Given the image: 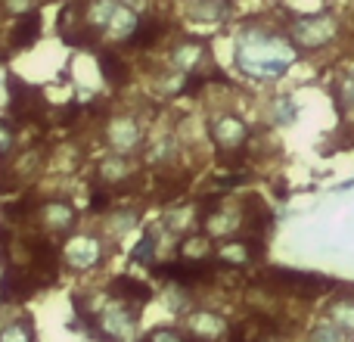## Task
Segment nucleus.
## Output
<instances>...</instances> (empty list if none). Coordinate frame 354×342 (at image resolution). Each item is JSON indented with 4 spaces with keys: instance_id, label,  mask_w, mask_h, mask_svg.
<instances>
[{
    "instance_id": "obj_3",
    "label": "nucleus",
    "mask_w": 354,
    "mask_h": 342,
    "mask_svg": "<svg viewBox=\"0 0 354 342\" xmlns=\"http://www.w3.org/2000/svg\"><path fill=\"white\" fill-rule=\"evenodd\" d=\"M137 330V305L124 299H112L109 305H103L100 314V336L112 339V342H131Z\"/></svg>"
},
{
    "instance_id": "obj_18",
    "label": "nucleus",
    "mask_w": 354,
    "mask_h": 342,
    "mask_svg": "<svg viewBox=\"0 0 354 342\" xmlns=\"http://www.w3.org/2000/svg\"><path fill=\"white\" fill-rule=\"evenodd\" d=\"M37 28H41V19H37V12H22V22L16 25V47H28L31 41L37 37Z\"/></svg>"
},
{
    "instance_id": "obj_28",
    "label": "nucleus",
    "mask_w": 354,
    "mask_h": 342,
    "mask_svg": "<svg viewBox=\"0 0 354 342\" xmlns=\"http://www.w3.org/2000/svg\"><path fill=\"white\" fill-rule=\"evenodd\" d=\"M345 106H351V112H354V72L345 78V87H342V109Z\"/></svg>"
},
{
    "instance_id": "obj_12",
    "label": "nucleus",
    "mask_w": 354,
    "mask_h": 342,
    "mask_svg": "<svg viewBox=\"0 0 354 342\" xmlns=\"http://www.w3.org/2000/svg\"><path fill=\"white\" fill-rule=\"evenodd\" d=\"M252 258H255V246L245 243V240H236V243H224L218 249V262L221 264H233V268H239V264H249Z\"/></svg>"
},
{
    "instance_id": "obj_2",
    "label": "nucleus",
    "mask_w": 354,
    "mask_h": 342,
    "mask_svg": "<svg viewBox=\"0 0 354 342\" xmlns=\"http://www.w3.org/2000/svg\"><path fill=\"white\" fill-rule=\"evenodd\" d=\"M339 25L330 12H317V16H301L292 22L289 28V41L295 44L299 50H320L336 37Z\"/></svg>"
},
{
    "instance_id": "obj_13",
    "label": "nucleus",
    "mask_w": 354,
    "mask_h": 342,
    "mask_svg": "<svg viewBox=\"0 0 354 342\" xmlns=\"http://www.w3.org/2000/svg\"><path fill=\"white\" fill-rule=\"evenodd\" d=\"M202 56H205V47H202L199 41H187V44H180V47H174L171 62L177 69H183V72H193L202 62Z\"/></svg>"
},
{
    "instance_id": "obj_25",
    "label": "nucleus",
    "mask_w": 354,
    "mask_h": 342,
    "mask_svg": "<svg viewBox=\"0 0 354 342\" xmlns=\"http://www.w3.org/2000/svg\"><path fill=\"white\" fill-rule=\"evenodd\" d=\"M100 66H103V72H106V78L109 81H122L124 78V66L112 60V53H100Z\"/></svg>"
},
{
    "instance_id": "obj_15",
    "label": "nucleus",
    "mask_w": 354,
    "mask_h": 342,
    "mask_svg": "<svg viewBox=\"0 0 354 342\" xmlns=\"http://www.w3.org/2000/svg\"><path fill=\"white\" fill-rule=\"evenodd\" d=\"M180 255L187 262H208L212 255V243H208V233H189L180 243Z\"/></svg>"
},
{
    "instance_id": "obj_29",
    "label": "nucleus",
    "mask_w": 354,
    "mask_h": 342,
    "mask_svg": "<svg viewBox=\"0 0 354 342\" xmlns=\"http://www.w3.org/2000/svg\"><path fill=\"white\" fill-rule=\"evenodd\" d=\"M168 150H171V141H162L159 147L149 153V162H165L168 159Z\"/></svg>"
},
{
    "instance_id": "obj_17",
    "label": "nucleus",
    "mask_w": 354,
    "mask_h": 342,
    "mask_svg": "<svg viewBox=\"0 0 354 342\" xmlns=\"http://www.w3.org/2000/svg\"><path fill=\"white\" fill-rule=\"evenodd\" d=\"M128 159H124V153H115V156H106L103 162H100V181L106 183H115L122 181V177H128Z\"/></svg>"
},
{
    "instance_id": "obj_1",
    "label": "nucleus",
    "mask_w": 354,
    "mask_h": 342,
    "mask_svg": "<svg viewBox=\"0 0 354 342\" xmlns=\"http://www.w3.org/2000/svg\"><path fill=\"white\" fill-rule=\"evenodd\" d=\"M295 62V50L289 41H283L280 35L264 28H245L236 37V66L243 69L249 78L268 81L280 78L283 72H289V66Z\"/></svg>"
},
{
    "instance_id": "obj_20",
    "label": "nucleus",
    "mask_w": 354,
    "mask_h": 342,
    "mask_svg": "<svg viewBox=\"0 0 354 342\" xmlns=\"http://www.w3.org/2000/svg\"><path fill=\"white\" fill-rule=\"evenodd\" d=\"M311 342H348V333L326 318L311 330Z\"/></svg>"
},
{
    "instance_id": "obj_16",
    "label": "nucleus",
    "mask_w": 354,
    "mask_h": 342,
    "mask_svg": "<svg viewBox=\"0 0 354 342\" xmlns=\"http://www.w3.org/2000/svg\"><path fill=\"white\" fill-rule=\"evenodd\" d=\"M326 318L336 327H342L345 333H354V299H339L326 308Z\"/></svg>"
},
{
    "instance_id": "obj_5",
    "label": "nucleus",
    "mask_w": 354,
    "mask_h": 342,
    "mask_svg": "<svg viewBox=\"0 0 354 342\" xmlns=\"http://www.w3.org/2000/svg\"><path fill=\"white\" fill-rule=\"evenodd\" d=\"M103 258V246L97 237H72L66 243V262L78 271H91Z\"/></svg>"
},
{
    "instance_id": "obj_14",
    "label": "nucleus",
    "mask_w": 354,
    "mask_h": 342,
    "mask_svg": "<svg viewBox=\"0 0 354 342\" xmlns=\"http://www.w3.org/2000/svg\"><path fill=\"white\" fill-rule=\"evenodd\" d=\"M187 12L199 22H221L227 16V3L224 0H193L187 6Z\"/></svg>"
},
{
    "instance_id": "obj_24",
    "label": "nucleus",
    "mask_w": 354,
    "mask_h": 342,
    "mask_svg": "<svg viewBox=\"0 0 354 342\" xmlns=\"http://www.w3.org/2000/svg\"><path fill=\"white\" fill-rule=\"evenodd\" d=\"M274 118H277L280 125H289V122H292V118H295V103H292V100H289V97H280V100H277V103H274Z\"/></svg>"
},
{
    "instance_id": "obj_11",
    "label": "nucleus",
    "mask_w": 354,
    "mask_h": 342,
    "mask_svg": "<svg viewBox=\"0 0 354 342\" xmlns=\"http://www.w3.org/2000/svg\"><path fill=\"white\" fill-rule=\"evenodd\" d=\"M112 289H115V296H122L124 302H131V305H143V302L153 299V289H149L147 283L134 280V277H118V280L112 283Z\"/></svg>"
},
{
    "instance_id": "obj_22",
    "label": "nucleus",
    "mask_w": 354,
    "mask_h": 342,
    "mask_svg": "<svg viewBox=\"0 0 354 342\" xmlns=\"http://www.w3.org/2000/svg\"><path fill=\"white\" fill-rule=\"evenodd\" d=\"M115 0H97V3H91V10H87V22L91 25H109V19H112V12H115Z\"/></svg>"
},
{
    "instance_id": "obj_6",
    "label": "nucleus",
    "mask_w": 354,
    "mask_h": 342,
    "mask_svg": "<svg viewBox=\"0 0 354 342\" xmlns=\"http://www.w3.org/2000/svg\"><path fill=\"white\" fill-rule=\"evenodd\" d=\"M187 327L193 333V339H199V342H214L227 333V321L214 312H193L187 318Z\"/></svg>"
},
{
    "instance_id": "obj_26",
    "label": "nucleus",
    "mask_w": 354,
    "mask_h": 342,
    "mask_svg": "<svg viewBox=\"0 0 354 342\" xmlns=\"http://www.w3.org/2000/svg\"><path fill=\"white\" fill-rule=\"evenodd\" d=\"M147 342H187V339H183L177 330H171V327H159V330L149 333Z\"/></svg>"
},
{
    "instance_id": "obj_10",
    "label": "nucleus",
    "mask_w": 354,
    "mask_h": 342,
    "mask_svg": "<svg viewBox=\"0 0 354 342\" xmlns=\"http://www.w3.org/2000/svg\"><path fill=\"white\" fill-rule=\"evenodd\" d=\"M109 35L112 37H122V41H134L137 31H140V16H137L134 10H128V6H115V12H112L109 19Z\"/></svg>"
},
{
    "instance_id": "obj_27",
    "label": "nucleus",
    "mask_w": 354,
    "mask_h": 342,
    "mask_svg": "<svg viewBox=\"0 0 354 342\" xmlns=\"http://www.w3.org/2000/svg\"><path fill=\"white\" fill-rule=\"evenodd\" d=\"M12 141H16V134H12V128L6 122H0V156L10 153L12 150Z\"/></svg>"
},
{
    "instance_id": "obj_23",
    "label": "nucleus",
    "mask_w": 354,
    "mask_h": 342,
    "mask_svg": "<svg viewBox=\"0 0 354 342\" xmlns=\"http://www.w3.org/2000/svg\"><path fill=\"white\" fill-rule=\"evenodd\" d=\"M134 224H137V212H115L106 227H109L112 233H124V231H131Z\"/></svg>"
},
{
    "instance_id": "obj_4",
    "label": "nucleus",
    "mask_w": 354,
    "mask_h": 342,
    "mask_svg": "<svg viewBox=\"0 0 354 342\" xmlns=\"http://www.w3.org/2000/svg\"><path fill=\"white\" fill-rule=\"evenodd\" d=\"M212 141L218 143L221 150L233 153V150H243L245 141H249V128H245L243 118L236 116H221L212 122Z\"/></svg>"
},
{
    "instance_id": "obj_8",
    "label": "nucleus",
    "mask_w": 354,
    "mask_h": 342,
    "mask_svg": "<svg viewBox=\"0 0 354 342\" xmlns=\"http://www.w3.org/2000/svg\"><path fill=\"white\" fill-rule=\"evenodd\" d=\"M239 224H243V215L233 212V208L212 206V208L205 212V231L214 233V237H227V233H236Z\"/></svg>"
},
{
    "instance_id": "obj_30",
    "label": "nucleus",
    "mask_w": 354,
    "mask_h": 342,
    "mask_svg": "<svg viewBox=\"0 0 354 342\" xmlns=\"http://www.w3.org/2000/svg\"><path fill=\"white\" fill-rule=\"evenodd\" d=\"M12 12H31V0H6Z\"/></svg>"
},
{
    "instance_id": "obj_21",
    "label": "nucleus",
    "mask_w": 354,
    "mask_h": 342,
    "mask_svg": "<svg viewBox=\"0 0 354 342\" xmlns=\"http://www.w3.org/2000/svg\"><path fill=\"white\" fill-rule=\"evenodd\" d=\"M0 342H35V330H31V321L25 318V324H22V321H16V324L3 327V330H0Z\"/></svg>"
},
{
    "instance_id": "obj_7",
    "label": "nucleus",
    "mask_w": 354,
    "mask_h": 342,
    "mask_svg": "<svg viewBox=\"0 0 354 342\" xmlns=\"http://www.w3.org/2000/svg\"><path fill=\"white\" fill-rule=\"evenodd\" d=\"M143 141V131L137 128L134 118H112L109 125V143L118 150V153H131V150H137Z\"/></svg>"
},
{
    "instance_id": "obj_19",
    "label": "nucleus",
    "mask_w": 354,
    "mask_h": 342,
    "mask_svg": "<svg viewBox=\"0 0 354 342\" xmlns=\"http://www.w3.org/2000/svg\"><path fill=\"white\" fill-rule=\"evenodd\" d=\"M156 240H159V227L147 231V237L137 243V249H134V262L137 264H149V268H156Z\"/></svg>"
},
{
    "instance_id": "obj_9",
    "label": "nucleus",
    "mask_w": 354,
    "mask_h": 342,
    "mask_svg": "<svg viewBox=\"0 0 354 342\" xmlns=\"http://www.w3.org/2000/svg\"><path fill=\"white\" fill-rule=\"evenodd\" d=\"M41 218H44V224L50 227L53 233H66V231H72V224H75V208H72V202H62V199H56V202H47V206L41 208Z\"/></svg>"
}]
</instances>
